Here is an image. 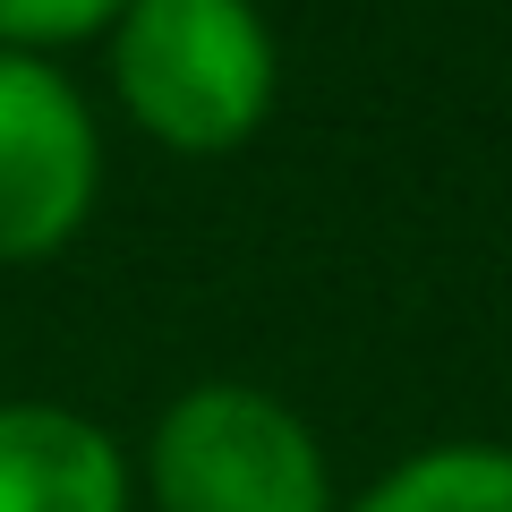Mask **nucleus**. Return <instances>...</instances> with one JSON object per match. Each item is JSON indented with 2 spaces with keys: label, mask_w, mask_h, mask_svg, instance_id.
<instances>
[{
  "label": "nucleus",
  "mask_w": 512,
  "mask_h": 512,
  "mask_svg": "<svg viewBox=\"0 0 512 512\" xmlns=\"http://www.w3.org/2000/svg\"><path fill=\"white\" fill-rule=\"evenodd\" d=\"M154 512H342L316 427L282 393L205 376L146 436Z\"/></svg>",
  "instance_id": "f03ea898"
},
{
  "label": "nucleus",
  "mask_w": 512,
  "mask_h": 512,
  "mask_svg": "<svg viewBox=\"0 0 512 512\" xmlns=\"http://www.w3.org/2000/svg\"><path fill=\"white\" fill-rule=\"evenodd\" d=\"M103 197V128L60 60L0 52V265H52Z\"/></svg>",
  "instance_id": "7ed1b4c3"
},
{
  "label": "nucleus",
  "mask_w": 512,
  "mask_h": 512,
  "mask_svg": "<svg viewBox=\"0 0 512 512\" xmlns=\"http://www.w3.org/2000/svg\"><path fill=\"white\" fill-rule=\"evenodd\" d=\"M0 512H128V453L60 402H0Z\"/></svg>",
  "instance_id": "20e7f679"
},
{
  "label": "nucleus",
  "mask_w": 512,
  "mask_h": 512,
  "mask_svg": "<svg viewBox=\"0 0 512 512\" xmlns=\"http://www.w3.org/2000/svg\"><path fill=\"white\" fill-rule=\"evenodd\" d=\"M103 43L120 111L171 154L248 146L282 94V52L256 0H128Z\"/></svg>",
  "instance_id": "f257e3e1"
},
{
  "label": "nucleus",
  "mask_w": 512,
  "mask_h": 512,
  "mask_svg": "<svg viewBox=\"0 0 512 512\" xmlns=\"http://www.w3.org/2000/svg\"><path fill=\"white\" fill-rule=\"evenodd\" d=\"M128 0H0V52H26V60H52L86 35H111Z\"/></svg>",
  "instance_id": "423d86ee"
},
{
  "label": "nucleus",
  "mask_w": 512,
  "mask_h": 512,
  "mask_svg": "<svg viewBox=\"0 0 512 512\" xmlns=\"http://www.w3.org/2000/svg\"><path fill=\"white\" fill-rule=\"evenodd\" d=\"M342 512H512V453L504 444H427Z\"/></svg>",
  "instance_id": "39448f33"
}]
</instances>
